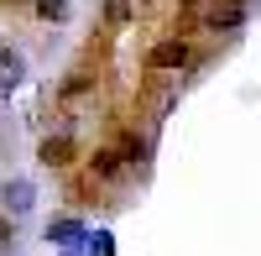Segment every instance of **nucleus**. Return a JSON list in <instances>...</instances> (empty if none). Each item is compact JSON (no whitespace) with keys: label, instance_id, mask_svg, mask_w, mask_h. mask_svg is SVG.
Returning <instances> with one entry per match:
<instances>
[{"label":"nucleus","instance_id":"1","mask_svg":"<svg viewBox=\"0 0 261 256\" xmlns=\"http://www.w3.org/2000/svg\"><path fill=\"white\" fill-rule=\"evenodd\" d=\"M193 63V47H188V37L183 32H172V37H162V42H151V53H146V68L151 73H183Z\"/></svg>","mask_w":261,"mask_h":256},{"label":"nucleus","instance_id":"2","mask_svg":"<svg viewBox=\"0 0 261 256\" xmlns=\"http://www.w3.org/2000/svg\"><path fill=\"white\" fill-rule=\"evenodd\" d=\"M251 6H256V0H209V6L199 11V27L204 32H241Z\"/></svg>","mask_w":261,"mask_h":256},{"label":"nucleus","instance_id":"3","mask_svg":"<svg viewBox=\"0 0 261 256\" xmlns=\"http://www.w3.org/2000/svg\"><path fill=\"white\" fill-rule=\"evenodd\" d=\"M32 204H37L32 178H6V188H0V209H6L11 220H21V215H32Z\"/></svg>","mask_w":261,"mask_h":256},{"label":"nucleus","instance_id":"4","mask_svg":"<svg viewBox=\"0 0 261 256\" xmlns=\"http://www.w3.org/2000/svg\"><path fill=\"white\" fill-rule=\"evenodd\" d=\"M37 162H42V167H53V173H63V167H73V136H68V131L47 136V141L37 146Z\"/></svg>","mask_w":261,"mask_h":256},{"label":"nucleus","instance_id":"5","mask_svg":"<svg viewBox=\"0 0 261 256\" xmlns=\"http://www.w3.org/2000/svg\"><path fill=\"white\" fill-rule=\"evenodd\" d=\"M120 173H125L120 146H94V157H89V178H94V183H115Z\"/></svg>","mask_w":261,"mask_h":256},{"label":"nucleus","instance_id":"6","mask_svg":"<svg viewBox=\"0 0 261 256\" xmlns=\"http://www.w3.org/2000/svg\"><path fill=\"white\" fill-rule=\"evenodd\" d=\"M172 99H178V73H151V84H146V105H151V115H167Z\"/></svg>","mask_w":261,"mask_h":256},{"label":"nucleus","instance_id":"7","mask_svg":"<svg viewBox=\"0 0 261 256\" xmlns=\"http://www.w3.org/2000/svg\"><path fill=\"white\" fill-rule=\"evenodd\" d=\"M21 79H27V63H21V53L0 42V94H11Z\"/></svg>","mask_w":261,"mask_h":256},{"label":"nucleus","instance_id":"8","mask_svg":"<svg viewBox=\"0 0 261 256\" xmlns=\"http://www.w3.org/2000/svg\"><path fill=\"white\" fill-rule=\"evenodd\" d=\"M130 21H136V0H105V27L125 32Z\"/></svg>","mask_w":261,"mask_h":256},{"label":"nucleus","instance_id":"9","mask_svg":"<svg viewBox=\"0 0 261 256\" xmlns=\"http://www.w3.org/2000/svg\"><path fill=\"white\" fill-rule=\"evenodd\" d=\"M94 89V73L89 68H73L68 79H63V99H79V94H89Z\"/></svg>","mask_w":261,"mask_h":256},{"label":"nucleus","instance_id":"10","mask_svg":"<svg viewBox=\"0 0 261 256\" xmlns=\"http://www.w3.org/2000/svg\"><path fill=\"white\" fill-rule=\"evenodd\" d=\"M120 157H125V167H141V162H146V141H141L136 131H125V136H120Z\"/></svg>","mask_w":261,"mask_h":256},{"label":"nucleus","instance_id":"11","mask_svg":"<svg viewBox=\"0 0 261 256\" xmlns=\"http://www.w3.org/2000/svg\"><path fill=\"white\" fill-rule=\"evenodd\" d=\"M79 236H84L79 220H53V225H47V241H58V246H73Z\"/></svg>","mask_w":261,"mask_h":256},{"label":"nucleus","instance_id":"12","mask_svg":"<svg viewBox=\"0 0 261 256\" xmlns=\"http://www.w3.org/2000/svg\"><path fill=\"white\" fill-rule=\"evenodd\" d=\"M37 16L42 21H68V0H37Z\"/></svg>","mask_w":261,"mask_h":256},{"label":"nucleus","instance_id":"13","mask_svg":"<svg viewBox=\"0 0 261 256\" xmlns=\"http://www.w3.org/2000/svg\"><path fill=\"white\" fill-rule=\"evenodd\" d=\"M204 6H209V0H178V11H183V32L199 21V11H204Z\"/></svg>","mask_w":261,"mask_h":256},{"label":"nucleus","instance_id":"14","mask_svg":"<svg viewBox=\"0 0 261 256\" xmlns=\"http://www.w3.org/2000/svg\"><path fill=\"white\" fill-rule=\"evenodd\" d=\"M11 241H16V220H11V215H6V209H0V251H6V246H11Z\"/></svg>","mask_w":261,"mask_h":256},{"label":"nucleus","instance_id":"15","mask_svg":"<svg viewBox=\"0 0 261 256\" xmlns=\"http://www.w3.org/2000/svg\"><path fill=\"white\" fill-rule=\"evenodd\" d=\"M136 6H157V0H136Z\"/></svg>","mask_w":261,"mask_h":256}]
</instances>
